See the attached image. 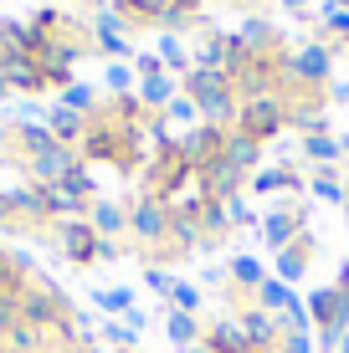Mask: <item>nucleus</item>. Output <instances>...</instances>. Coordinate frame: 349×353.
<instances>
[{"mask_svg": "<svg viewBox=\"0 0 349 353\" xmlns=\"http://www.w3.org/2000/svg\"><path fill=\"white\" fill-rule=\"evenodd\" d=\"M180 92L196 103L200 123H221L232 128L236 123V108H242V92H236V82L226 77V72H211V67H190L185 77H180Z\"/></svg>", "mask_w": 349, "mask_h": 353, "instance_id": "nucleus-1", "label": "nucleus"}, {"mask_svg": "<svg viewBox=\"0 0 349 353\" xmlns=\"http://www.w3.org/2000/svg\"><path fill=\"white\" fill-rule=\"evenodd\" d=\"M170 225H175V205H164L160 194L144 190L134 205H129V236L139 246H154V251H170Z\"/></svg>", "mask_w": 349, "mask_h": 353, "instance_id": "nucleus-2", "label": "nucleus"}, {"mask_svg": "<svg viewBox=\"0 0 349 353\" xmlns=\"http://www.w3.org/2000/svg\"><path fill=\"white\" fill-rule=\"evenodd\" d=\"M236 133H247V139H257V143H272L278 133L287 128V97L283 92H272V97H247L242 108H236Z\"/></svg>", "mask_w": 349, "mask_h": 353, "instance_id": "nucleus-3", "label": "nucleus"}, {"mask_svg": "<svg viewBox=\"0 0 349 353\" xmlns=\"http://www.w3.org/2000/svg\"><path fill=\"white\" fill-rule=\"evenodd\" d=\"M334 72V52L323 41H308L298 52L283 57V88H303V92H319Z\"/></svg>", "mask_w": 349, "mask_h": 353, "instance_id": "nucleus-4", "label": "nucleus"}, {"mask_svg": "<svg viewBox=\"0 0 349 353\" xmlns=\"http://www.w3.org/2000/svg\"><path fill=\"white\" fill-rule=\"evenodd\" d=\"M226 133L232 128H221V123H196L190 133H180V143H175V154L180 159H185L190 169H206L211 159H221V149H226Z\"/></svg>", "mask_w": 349, "mask_h": 353, "instance_id": "nucleus-5", "label": "nucleus"}, {"mask_svg": "<svg viewBox=\"0 0 349 353\" xmlns=\"http://www.w3.org/2000/svg\"><path fill=\"white\" fill-rule=\"evenodd\" d=\"M21 323H31L36 333L62 327V323H67V302L57 297L52 287H26V292H21Z\"/></svg>", "mask_w": 349, "mask_h": 353, "instance_id": "nucleus-6", "label": "nucleus"}, {"mask_svg": "<svg viewBox=\"0 0 349 353\" xmlns=\"http://www.w3.org/2000/svg\"><path fill=\"white\" fill-rule=\"evenodd\" d=\"M57 246H62V256L72 266H93V261H98L103 236L88 225V215H82V221H62V225H57Z\"/></svg>", "mask_w": 349, "mask_h": 353, "instance_id": "nucleus-7", "label": "nucleus"}, {"mask_svg": "<svg viewBox=\"0 0 349 353\" xmlns=\"http://www.w3.org/2000/svg\"><path fill=\"white\" fill-rule=\"evenodd\" d=\"M308 230V215H303V205H278V210H267L262 215V241H267L272 251H283V246H293L298 236Z\"/></svg>", "mask_w": 349, "mask_h": 353, "instance_id": "nucleus-8", "label": "nucleus"}, {"mask_svg": "<svg viewBox=\"0 0 349 353\" xmlns=\"http://www.w3.org/2000/svg\"><path fill=\"white\" fill-rule=\"evenodd\" d=\"M77 164H82V154H77V149H67V143H52L46 154L26 159V174H31V185H62V179H67Z\"/></svg>", "mask_w": 349, "mask_h": 353, "instance_id": "nucleus-9", "label": "nucleus"}, {"mask_svg": "<svg viewBox=\"0 0 349 353\" xmlns=\"http://www.w3.org/2000/svg\"><path fill=\"white\" fill-rule=\"evenodd\" d=\"M236 323H242L247 343L257 348V353H278V343H283V323L272 318V312H262L257 302H252V307H236Z\"/></svg>", "mask_w": 349, "mask_h": 353, "instance_id": "nucleus-10", "label": "nucleus"}, {"mask_svg": "<svg viewBox=\"0 0 349 353\" xmlns=\"http://www.w3.org/2000/svg\"><path fill=\"white\" fill-rule=\"evenodd\" d=\"M0 72H6L10 92H41L46 88V72L31 52H0Z\"/></svg>", "mask_w": 349, "mask_h": 353, "instance_id": "nucleus-11", "label": "nucleus"}, {"mask_svg": "<svg viewBox=\"0 0 349 353\" xmlns=\"http://www.w3.org/2000/svg\"><path fill=\"white\" fill-rule=\"evenodd\" d=\"M196 179H200V190H206V200H236L242 185H247V174L236 164H226V159H211Z\"/></svg>", "mask_w": 349, "mask_h": 353, "instance_id": "nucleus-12", "label": "nucleus"}, {"mask_svg": "<svg viewBox=\"0 0 349 353\" xmlns=\"http://www.w3.org/2000/svg\"><path fill=\"white\" fill-rule=\"evenodd\" d=\"M190 62H196V67H211V72H232V31H200Z\"/></svg>", "mask_w": 349, "mask_h": 353, "instance_id": "nucleus-13", "label": "nucleus"}, {"mask_svg": "<svg viewBox=\"0 0 349 353\" xmlns=\"http://www.w3.org/2000/svg\"><path fill=\"white\" fill-rule=\"evenodd\" d=\"M139 108H149V113L154 118H160L164 113V108H170L175 103V97H180V77H175V72H154V77H139Z\"/></svg>", "mask_w": 349, "mask_h": 353, "instance_id": "nucleus-14", "label": "nucleus"}, {"mask_svg": "<svg viewBox=\"0 0 349 353\" xmlns=\"http://www.w3.org/2000/svg\"><path fill=\"white\" fill-rule=\"evenodd\" d=\"M272 256H278V282H287V287H293V282H303V276H308V256H314V236L303 230V236H298L293 246L272 251Z\"/></svg>", "mask_w": 349, "mask_h": 353, "instance_id": "nucleus-15", "label": "nucleus"}, {"mask_svg": "<svg viewBox=\"0 0 349 353\" xmlns=\"http://www.w3.org/2000/svg\"><path fill=\"white\" fill-rule=\"evenodd\" d=\"M200 343H206L211 353H257L247 343V333H242V323H236V318H216L206 333H200Z\"/></svg>", "mask_w": 349, "mask_h": 353, "instance_id": "nucleus-16", "label": "nucleus"}, {"mask_svg": "<svg viewBox=\"0 0 349 353\" xmlns=\"http://www.w3.org/2000/svg\"><path fill=\"white\" fill-rule=\"evenodd\" d=\"M221 159H226V164H236V169H242V174L252 179V174L262 169V143L232 128V133H226V149H221Z\"/></svg>", "mask_w": 349, "mask_h": 353, "instance_id": "nucleus-17", "label": "nucleus"}, {"mask_svg": "<svg viewBox=\"0 0 349 353\" xmlns=\"http://www.w3.org/2000/svg\"><path fill=\"white\" fill-rule=\"evenodd\" d=\"M88 123H93V118L72 113V108H62V103H57L52 113H46V128H52V139H57V143H67V149H77V143H82Z\"/></svg>", "mask_w": 349, "mask_h": 353, "instance_id": "nucleus-18", "label": "nucleus"}, {"mask_svg": "<svg viewBox=\"0 0 349 353\" xmlns=\"http://www.w3.org/2000/svg\"><path fill=\"white\" fill-rule=\"evenodd\" d=\"M287 128H303V133H329V118H323V92H308L303 103H287Z\"/></svg>", "mask_w": 349, "mask_h": 353, "instance_id": "nucleus-19", "label": "nucleus"}, {"mask_svg": "<svg viewBox=\"0 0 349 353\" xmlns=\"http://www.w3.org/2000/svg\"><path fill=\"white\" fill-rule=\"evenodd\" d=\"M88 225L98 230L103 241H113V236H124V230H129V210H124V205H113V200H93L88 205Z\"/></svg>", "mask_w": 349, "mask_h": 353, "instance_id": "nucleus-20", "label": "nucleus"}, {"mask_svg": "<svg viewBox=\"0 0 349 353\" xmlns=\"http://www.w3.org/2000/svg\"><path fill=\"white\" fill-rule=\"evenodd\" d=\"M252 297H257V307H262V312H272V318H283V312H293V307H298V292L287 287V282H278V276H267V282L252 292Z\"/></svg>", "mask_w": 349, "mask_h": 353, "instance_id": "nucleus-21", "label": "nucleus"}, {"mask_svg": "<svg viewBox=\"0 0 349 353\" xmlns=\"http://www.w3.org/2000/svg\"><path fill=\"white\" fill-rule=\"evenodd\" d=\"M93 46L108 57H129V31H124V21L108 10V16H98V26H93Z\"/></svg>", "mask_w": 349, "mask_h": 353, "instance_id": "nucleus-22", "label": "nucleus"}, {"mask_svg": "<svg viewBox=\"0 0 349 353\" xmlns=\"http://www.w3.org/2000/svg\"><path fill=\"white\" fill-rule=\"evenodd\" d=\"M164 333H170V343H175V348H196L206 327H200L196 312H175V307H170V312H164Z\"/></svg>", "mask_w": 349, "mask_h": 353, "instance_id": "nucleus-23", "label": "nucleus"}, {"mask_svg": "<svg viewBox=\"0 0 349 353\" xmlns=\"http://www.w3.org/2000/svg\"><path fill=\"white\" fill-rule=\"evenodd\" d=\"M154 57H160L164 72H175V77H185V72L196 67V62H190V52H185V41H180V36H170V31L154 36Z\"/></svg>", "mask_w": 349, "mask_h": 353, "instance_id": "nucleus-24", "label": "nucleus"}, {"mask_svg": "<svg viewBox=\"0 0 349 353\" xmlns=\"http://www.w3.org/2000/svg\"><path fill=\"white\" fill-rule=\"evenodd\" d=\"M247 185H252V194H287V190H303V179L278 164V169H257Z\"/></svg>", "mask_w": 349, "mask_h": 353, "instance_id": "nucleus-25", "label": "nucleus"}, {"mask_svg": "<svg viewBox=\"0 0 349 353\" xmlns=\"http://www.w3.org/2000/svg\"><path fill=\"white\" fill-rule=\"evenodd\" d=\"M339 139H329V133H303V159L319 164V169H334V159H339Z\"/></svg>", "mask_w": 349, "mask_h": 353, "instance_id": "nucleus-26", "label": "nucleus"}, {"mask_svg": "<svg viewBox=\"0 0 349 353\" xmlns=\"http://www.w3.org/2000/svg\"><path fill=\"white\" fill-rule=\"evenodd\" d=\"M226 276H232V287H242V292H257L262 282H267V272H262V261H257V256H232Z\"/></svg>", "mask_w": 349, "mask_h": 353, "instance_id": "nucleus-27", "label": "nucleus"}, {"mask_svg": "<svg viewBox=\"0 0 349 353\" xmlns=\"http://www.w3.org/2000/svg\"><path fill=\"white\" fill-rule=\"evenodd\" d=\"M232 230V210H226V200H200V236L216 241Z\"/></svg>", "mask_w": 349, "mask_h": 353, "instance_id": "nucleus-28", "label": "nucleus"}, {"mask_svg": "<svg viewBox=\"0 0 349 353\" xmlns=\"http://www.w3.org/2000/svg\"><path fill=\"white\" fill-rule=\"evenodd\" d=\"M16 143H21V159H36V154H46V149H52V128H46V123H21L16 128Z\"/></svg>", "mask_w": 349, "mask_h": 353, "instance_id": "nucleus-29", "label": "nucleus"}, {"mask_svg": "<svg viewBox=\"0 0 349 353\" xmlns=\"http://www.w3.org/2000/svg\"><path fill=\"white\" fill-rule=\"evenodd\" d=\"M308 194H314V200H329V205H344V200H349V190L339 185V174H334V169H319V174L308 179Z\"/></svg>", "mask_w": 349, "mask_h": 353, "instance_id": "nucleus-30", "label": "nucleus"}, {"mask_svg": "<svg viewBox=\"0 0 349 353\" xmlns=\"http://www.w3.org/2000/svg\"><path fill=\"white\" fill-rule=\"evenodd\" d=\"M57 190H62L67 194V200H77V205H93V190H98V185H93V174H88V169H72V174L62 179V185H57Z\"/></svg>", "mask_w": 349, "mask_h": 353, "instance_id": "nucleus-31", "label": "nucleus"}, {"mask_svg": "<svg viewBox=\"0 0 349 353\" xmlns=\"http://www.w3.org/2000/svg\"><path fill=\"white\" fill-rule=\"evenodd\" d=\"M93 103H98V97H93V88H88V82H67V88H62V108H72V113L93 118V113H98Z\"/></svg>", "mask_w": 349, "mask_h": 353, "instance_id": "nucleus-32", "label": "nucleus"}, {"mask_svg": "<svg viewBox=\"0 0 349 353\" xmlns=\"http://www.w3.org/2000/svg\"><path fill=\"white\" fill-rule=\"evenodd\" d=\"M160 118H164V123H175V128H185V133H190V128H196V123H200V113H196V103H190V97H185V92H180V97H175V103H170V108H164V113H160Z\"/></svg>", "mask_w": 349, "mask_h": 353, "instance_id": "nucleus-33", "label": "nucleus"}, {"mask_svg": "<svg viewBox=\"0 0 349 353\" xmlns=\"http://www.w3.org/2000/svg\"><path fill=\"white\" fill-rule=\"evenodd\" d=\"M170 0H113V16H134V21H154Z\"/></svg>", "mask_w": 349, "mask_h": 353, "instance_id": "nucleus-34", "label": "nucleus"}, {"mask_svg": "<svg viewBox=\"0 0 349 353\" xmlns=\"http://www.w3.org/2000/svg\"><path fill=\"white\" fill-rule=\"evenodd\" d=\"M93 297H98L103 312H118V318L134 312V292H129V287H108V292H93Z\"/></svg>", "mask_w": 349, "mask_h": 353, "instance_id": "nucleus-35", "label": "nucleus"}, {"mask_svg": "<svg viewBox=\"0 0 349 353\" xmlns=\"http://www.w3.org/2000/svg\"><path fill=\"white\" fill-rule=\"evenodd\" d=\"M6 348H21V353H41V333H36L31 323H16L6 333Z\"/></svg>", "mask_w": 349, "mask_h": 353, "instance_id": "nucleus-36", "label": "nucleus"}, {"mask_svg": "<svg viewBox=\"0 0 349 353\" xmlns=\"http://www.w3.org/2000/svg\"><path fill=\"white\" fill-rule=\"evenodd\" d=\"M170 307L175 312H200V287L196 282H175L170 287Z\"/></svg>", "mask_w": 349, "mask_h": 353, "instance_id": "nucleus-37", "label": "nucleus"}, {"mask_svg": "<svg viewBox=\"0 0 349 353\" xmlns=\"http://www.w3.org/2000/svg\"><path fill=\"white\" fill-rule=\"evenodd\" d=\"M134 67H124V62H113L108 67V92H118V97H129V88H134Z\"/></svg>", "mask_w": 349, "mask_h": 353, "instance_id": "nucleus-38", "label": "nucleus"}, {"mask_svg": "<svg viewBox=\"0 0 349 353\" xmlns=\"http://www.w3.org/2000/svg\"><path fill=\"white\" fill-rule=\"evenodd\" d=\"M323 21H329V36H339V41H349V10L344 6H323Z\"/></svg>", "mask_w": 349, "mask_h": 353, "instance_id": "nucleus-39", "label": "nucleus"}, {"mask_svg": "<svg viewBox=\"0 0 349 353\" xmlns=\"http://www.w3.org/2000/svg\"><path fill=\"white\" fill-rule=\"evenodd\" d=\"M144 287L149 292H160V297H170V287H175V276L164 272V266H144Z\"/></svg>", "mask_w": 349, "mask_h": 353, "instance_id": "nucleus-40", "label": "nucleus"}, {"mask_svg": "<svg viewBox=\"0 0 349 353\" xmlns=\"http://www.w3.org/2000/svg\"><path fill=\"white\" fill-rule=\"evenodd\" d=\"M103 338H108V343H118V348H134V327H129V323H108Z\"/></svg>", "mask_w": 349, "mask_h": 353, "instance_id": "nucleus-41", "label": "nucleus"}, {"mask_svg": "<svg viewBox=\"0 0 349 353\" xmlns=\"http://www.w3.org/2000/svg\"><path fill=\"white\" fill-rule=\"evenodd\" d=\"M278 353H314V338H308V333H283Z\"/></svg>", "mask_w": 349, "mask_h": 353, "instance_id": "nucleus-42", "label": "nucleus"}, {"mask_svg": "<svg viewBox=\"0 0 349 353\" xmlns=\"http://www.w3.org/2000/svg\"><path fill=\"white\" fill-rule=\"evenodd\" d=\"M226 210H232V225H252V221H257V215H252V205L242 200V194H236V200H226Z\"/></svg>", "mask_w": 349, "mask_h": 353, "instance_id": "nucleus-43", "label": "nucleus"}, {"mask_svg": "<svg viewBox=\"0 0 349 353\" xmlns=\"http://www.w3.org/2000/svg\"><path fill=\"white\" fill-rule=\"evenodd\" d=\"M170 6H175V10H185V16H196V10L206 6V0H170Z\"/></svg>", "mask_w": 349, "mask_h": 353, "instance_id": "nucleus-44", "label": "nucleus"}, {"mask_svg": "<svg viewBox=\"0 0 349 353\" xmlns=\"http://www.w3.org/2000/svg\"><path fill=\"white\" fill-rule=\"evenodd\" d=\"M10 215H16V210H10V194L0 190V225H10Z\"/></svg>", "mask_w": 349, "mask_h": 353, "instance_id": "nucleus-45", "label": "nucleus"}, {"mask_svg": "<svg viewBox=\"0 0 349 353\" xmlns=\"http://www.w3.org/2000/svg\"><path fill=\"white\" fill-rule=\"evenodd\" d=\"M283 10H308V0H278Z\"/></svg>", "mask_w": 349, "mask_h": 353, "instance_id": "nucleus-46", "label": "nucleus"}, {"mask_svg": "<svg viewBox=\"0 0 349 353\" xmlns=\"http://www.w3.org/2000/svg\"><path fill=\"white\" fill-rule=\"evenodd\" d=\"M180 353H211V348H206V343H196V348H180Z\"/></svg>", "mask_w": 349, "mask_h": 353, "instance_id": "nucleus-47", "label": "nucleus"}, {"mask_svg": "<svg viewBox=\"0 0 349 353\" xmlns=\"http://www.w3.org/2000/svg\"><path fill=\"white\" fill-rule=\"evenodd\" d=\"M334 353H349V333H344V338H339V348H334Z\"/></svg>", "mask_w": 349, "mask_h": 353, "instance_id": "nucleus-48", "label": "nucleus"}, {"mask_svg": "<svg viewBox=\"0 0 349 353\" xmlns=\"http://www.w3.org/2000/svg\"><path fill=\"white\" fill-rule=\"evenodd\" d=\"M10 92V82H6V72H0V97H6Z\"/></svg>", "mask_w": 349, "mask_h": 353, "instance_id": "nucleus-49", "label": "nucleus"}, {"mask_svg": "<svg viewBox=\"0 0 349 353\" xmlns=\"http://www.w3.org/2000/svg\"><path fill=\"white\" fill-rule=\"evenodd\" d=\"M0 149H6V128H0Z\"/></svg>", "mask_w": 349, "mask_h": 353, "instance_id": "nucleus-50", "label": "nucleus"}, {"mask_svg": "<svg viewBox=\"0 0 349 353\" xmlns=\"http://www.w3.org/2000/svg\"><path fill=\"white\" fill-rule=\"evenodd\" d=\"M0 297H6V282H0ZM10 297H16V292H10Z\"/></svg>", "mask_w": 349, "mask_h": 353, "instance_id": "nucleus-51", "label": "nucleus"}, {"mask_svg": "<svg viewBox=\"0 0 349 353\" xmlns=\"http://www.w3.org/2000/svg\"><path fill=\"white\" fill-rule=\"evenodd\" d=\"M334 6H344V10H349V0H334Z\"/></svg>", "mask_w": 349, "mask_h": 353, "instance_id": "nucleus-52", "label": "nucleus"}, {"mask_svg": "<svg viewBox=\"0 0 349 353\" xmlns=\"http://www.w3.org/2000/svg\"><path fill=\"white\" fill-rule=\"evenodd\" d=\"M0 353H21V348H0Z\"/></svg>", "mask_w": 349, "mask_h": 353, "instance_id": "nucleus-53", "label": "nucleus"}, {"mask_svg": "<svg viewBox=\"0 0 349 353\" xmlns=\"http://www.w3.org/2000/svg\"><path fill=\"white\" fill-rule=\"evenodd\" d=\"M344 190H349V185H344Z\"/></svg>", "mask_w": 349, "mask_h": 353, "instance_id": "nucleus-54", "label": "nucleus"}]
</instances>
